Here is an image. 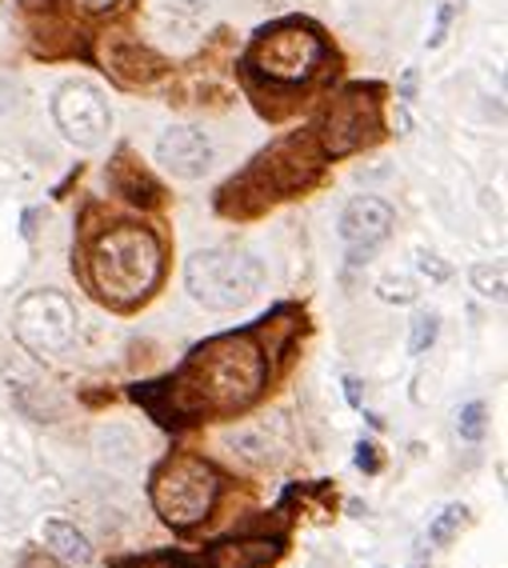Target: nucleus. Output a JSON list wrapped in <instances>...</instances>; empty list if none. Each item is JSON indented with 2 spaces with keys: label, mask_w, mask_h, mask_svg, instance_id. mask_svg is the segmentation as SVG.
<instances>
[{
  "label": "nucleus",
  "mask_w": 508,
  "mask_h": 568,
  "mask_svg": "<svg viewBox=\"0 0 508 568\" xmlns=\"http://www.w3.org/2000/svg\"><path fill=\"white\" fill-rule=\"evenodd\" d=\"M265 353L253 336L228 333L196 348L173 381V400L181 416L241 413L265 388Z\"/></svg>",
  "instance_id": "f257e3e1"
},
{
  "label": "nucleus",
  "mask_w": 508,
  "mask_h": 568,
  "mask_svg": "<svg viewBox=\"0 0 508 568\" xmlns=\"http://www.w3.org/2000/svg\"><path fill=\"white\" fill-rule=\"evenodd\" d=\"M345 388H348V400H353V405H360V385H356L353 376L345 381Z\"/></svg>",
  "instance_id": "393cba45"
},
{
  "label": "nucleus",
  "mask_w": 508,
  "mask_h": 568,
  "mask_svg": "<svg viewBox=\"0 0 508 568\" xmlns=\"http://www.w3.org/2000/svg\"><path fill=\"white\" fill-rule=\"evenodd\" d=\"M437 333H440V316L428 308V313H417L413 321V333H408V353L413 356H425L428 348L437 345Z\"/></svg>",
  "instance_id": "4468645a"
},
{
  "label": "nucleus",
  "mask_w": 508,
  "mask_h": 568,
  "mask_svg": "<svg viewBox=\"0 0 508 568\" xmlns=\"http://www.w3.org/2000/svg\"><path fill=\"white\" fill-rule=\"evenodd\" d=\"M52 121L77 149H101L112 129V112L104 92L92 81H69L52 97Z\"/></svg>",
  "instance_id": "0eeeda50"
},
{
  "label": "nucleus",
  "mask_w": 508,
  "mask_h": 568,
  "mask_svg": "<svg viewBox=\"0 0 508 568\" xmlns=\"http://www.w3.org/2000/svg\"><path fill=\"white\" fill-rule=\"evenodd\" d=\"M216 0H169V9L181 12V17H201V12L213 9Z\"/></svg>",
  "instance_id": "4be33fe9"
},
{
  "label": "nucleus",
  "mask_w": 508,
  "mask_h": 568,
  "mask_svg": "<svg viewBox=\"0 0 508 568\" xmlns=\"http://www.w3.org/2000/svg\"><path fill=\"white\" fill-rule=\"evenodd\" d=\"M413 89H417V72L408 69L405 72V89H400V92H405V97H413Z\"/></svg>",
  "instance_id": "a878e982"
},
{
  "label": "nucleus",
  "mask_w": 508,
  "mask_h": 568,
  "mask_svg": "<svg viewBox=\"0 0 508 568\" xmlns=\"http://www.w3.org/2000/svg\"><path fill=\"white\" fill-rule=\"evenodd\" d=\"M228 448L241 453L244 460H253V465H265L273 457V440H268L265 428H236V433H228Z\"/></svg>",
  "instance_id": "ddd939ff"
},
{
  "label": "nucleus",
  "mask_w": 508,
  "mask_h": 568,
  "mask_svg": "<svg viewBox=\"0 0 508 568\" xmlns=\"http://www.w3.org/2000/svg\"><path fill=\"white\" fill-rule=\"evenodd\" d=\"M17 568H61V565H57L52 557H44V552H29Z\"/></svg>",
  "instance_id": "b1692460"
},
{
  "label": "nucleus",
  "mask_w": 508,
  "mask_h": 568,
  "mask_svg": "<svg viewBox=\"0 0 508 568\" xmlns=\"http://www.w3.org/2000/svg\"><path fill=\"white\" fill-rule=\"evenodd\" d=\"M465 525H468V508L465 505H448L445 513L433 520V528H428V540H433V545H448V540L457 537Z\"/></svg>",
  "instance_id": "2eb2a0df"
},
{
  "label": "nucleus",
  "mask_w": 508,
  "mask_h": 568,
  "mask_svg": "<svg viewBox=\"0 0 508 568\" xmlns=\"http://www.w3.org/2000/svg\"><path fill=\"white\" fill-rule=\"evenodd\" d=\"M473 284H477L480 296L500 301V296H505V264H477V268H473Z\"/></svg>",
  "instance_id": "a211bd4d"
},
{
  "label": "nucleus",
  "mask_w": 508,
  "mask_h": 568,
  "mask_svg": "<svg viewBox=\"0 0 508 568\" xmlns=\"http://www.w3.org/2000/svg\"><path fill=\"white\" fill-rule=\"evenodd\" d=\"M393 221L397 216H393V209L380 196H356L348 204L345 216H341V236L353 248V264H360V256L373 253L376 244L393 233Z\"/></svg>",
  "instance_id": "9d476101"
},
{
  "label": "nucleus",
  "mask_w": 508,
  "mask_h": 568,
  "mask_svg": "<svg viewBox=\"0 0 508 568\" xmlns=\"http://www.w3.org/2000/svg\"><path fill=\"white\" fill-rule=\"evenodd\" d=\"M77 9H84V12H109V9H116L121 0H72Z\"/></svg>",
  "instance_id": "5701e85b"
},
{
  "label": "nucleus",
  "mask_w": 508,
  "mask_h": 568,
  "mask_svg": "<svg viewBox=\"0 0 508 568\" xmlns=\"http://www.w3.org/2000/svg\"><path fill=\"white\" fill-rule=\"evenodd\" d=\"M325 61V41L308 24H276L253 49V64L273 81H308Z\"/></svg>",
  "instance_id": "423d86ee"
},
{
  "label": "nucleus",
  "mask_w": 508,
  "mask_h": 568,
  "mask_svg": "<svg viewBox=\"0 0 508 568\" xmlns=\"http://www.w3.org/2000/svg\"><path fill=\"white\" fill-rule=\"evenodd\" d=\"M376 453H380V448H376L373 440H360V445H356V465L365 468V473H380V457H376Z\"/></svg>",
  "instance_id": "412c9836"
},
{
  "label": "nucleus",
  "mask_w": 508,
  "mask_h": 568,
  "mask_svg": "<svg viewBox=\"0 0 508 568\" xmlns=\"http://www.w3.org/2000/svg\"><path fill=\"white\" fill-rule=\"evenodd\" d=\"M281 548L268 540H241V545H216L204 568H268Z\"/></svg>",
  "instance_id": "9b49d317"
},
{
  "label": "nucleus",
  "mask_w": 508,
  "mask_h": 568,
  "mask_svg": "<svg viewBox=\"0 0 508 568\" xmlns=\"http://www.w3.org/2000/svg\"><path fill=\"white\" fill-rule=\"evenodd\" d=\"M221 477L204 457H173L153 480V505L173 528L201 525L216 505Z\"/></svg>",
  "instance_id": "20e7f679"
},
{
  "label": "nucleus",
  "mask_w": 508,
  "mask_h": 568,
  "mask_svg": "<svg viewBox=\"0 0 508 568\" xmlns=\"http://www.w3.org/2000/svg\"><path fill=\"white\" fill-rule=\"evenodd\" d=\"M184 284L196 305L213 308V313H233L248 301L261 296L265 288V264L261 256L236 244H213L189 256L184 264Z\"/></svg>",
  "instance_id": "7ed1b4c3"
},
{
  "label": "nucleus",
  "mask_w": 508,
  "mask_h": 568,
  "mask_svg": "<svg viewBox=\"0 0 508 568\" xmlns=\"http://www.w3.org/2000/svg\"><path fill=\"white\" fill-rule=\"evenodd\" d=\"M376 293H380V301H388V305H413L417 301V284L408 281V276H380L376 281Z\"/></svg>",
  "instance_id": "f3484780"
},
{
  "label": "nucleus",
  "mask_w": 508,
  "mask_h": 568,
  "mask_svg": "<svg viewBox=\"0 0 508 568\" xmlns=\"http://www.w3.org/2000/svg\"><path fill=\"white\" fill-rule=\"evenodd\" d=\"M417 268L428 276V281H437V284H440V281H448V264L440 261V256H433V253H420V264H417Z\"/></svg>",
  "instance_id": "aec40b11"
},
{
  "label": "nucleus",
  "mask_w": 508,
  "mask_h": 568,
  "mask_svg": "<svg viewBox=\"0 0 508 568\" xmlns=\"http://www.w3.org/2000/svg\"><path fill=\"white\" fill-rule=\"evenodd\" d=\"M116 568H201V560H189L181 552H153L141 560H121Z\"/></svg>",
  "instance_id": "6ab92c4d"
},
{
  "label": "nucleus",
  "mask_w": 508,
  "mask_h": 568,
  "mask_svg": "<svg viewBox=\"0 0 508 568\" xmlns=\"http://www.w3.org/2000/svg\"><path fill=\"white\" fill-rule=\"evenodd\" d=\"M41 537H44V545L64 560V565H89L92 560L89 537H84L77 525H69V520H44Z\"/></svg>",
  "instance_id": "f8f14e48"
},
{
  "label": "nucleus",
  "mask_w": 508,
  "mask_h": 568,
  "mask_svg": "<svg viewBox=\"0 0 508 568\" xmlns=\"http://www.w3.org/2000/svg\"><path fill=\"white\" fill-rule=\"evenodd\" d=\"M156 161L181 181H201L213 169V141L196 124H173L156 141Z\"/></svg>",
  "instance_id": "1a4fd4ad"
},
{
  "label": "nucleus",
  "mask_w": 508,
  "mask_h": 568,
  "mask_svg": "<svg viewBox=\"0 0 508 568\" xmlns=\"http://www.w3.org/2000/svg\"><path fill=\"white\" fill-rule=\"evenodd\" d=\"M380 129V116H376V101L365 89H348L341 101H333L325 116V129H321V141H325L328 156H345L360 144H368Z\"/></svg>",
  "instance_id": "6e6552de"
},
{
  "label": "nucleus",
  "mask_w": 508,
  "mask_h": 568,
  "mask_svg": "<svg viewBox=\"0 0 508 568\" xmlns=\"http://www.w3.org/2000/svg\"><path fill=\"white\" fill-rule=\"evenodd\" d=\"M12 328H17V341L29 348L32 356L52 361V356H64L77 341V308L64 293L57 288H37V293H24L12 308Z\"/></svg>",
  "instance_id": "39448f33"
},
{
  "label": "nucleus",
  "mask_w": 508,
  "mask_h": 568,
  "mask_svg": "<svg viewBox=\"0 0 508 568\" xmlns=\"http://www.w3.org/2000/svg\"><path fill=\"white\" fill-rule=\"evenodd\" d=\"M457 433H460V440H485V433H488V408L480 405V400H473V405H465L457 413Z\"/></svg>",
  "instance_id": "dca6fc26"
},
{
  "label": "nucleus",
  "mask_w": 508,
  "mask_h": 568,
  "mask_svg": "<svg viewBox=\"0 0 508 568\" xmlns=\"http://www.w3.org/2000/svg\"><path fill=\"white\" fill-rule=\"evenodd\" d=\"M164 273V248L153 229L141 224H121L109 229L101 241L92 244L89 281L101 301L116 308H133L153 296Z\"/></svg>",
  "instance_id": "f03ea898"
}]
</instances>
